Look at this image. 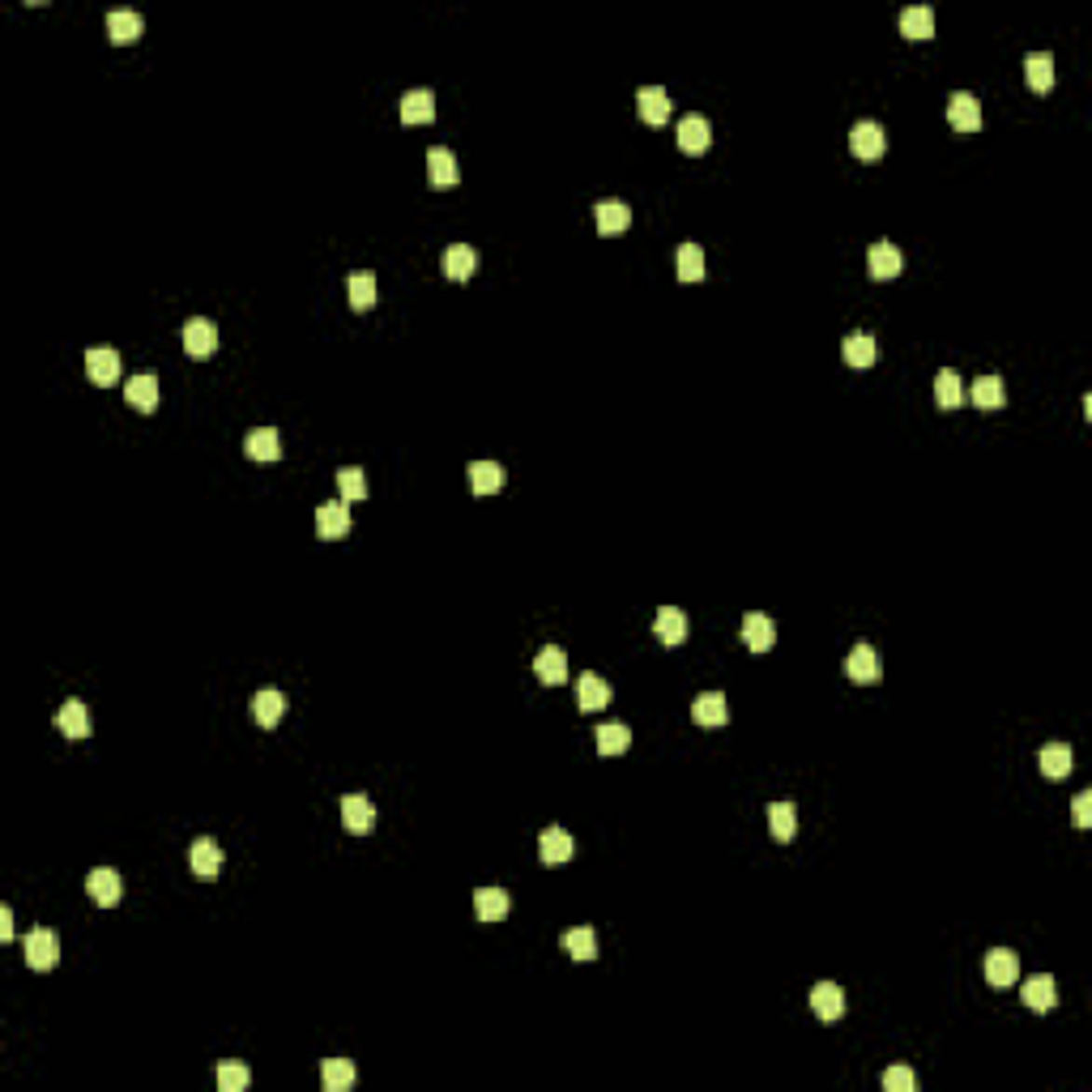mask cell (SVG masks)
Returning <instances> with one entry per match:
<instances>
[{"label": "cell", "instance_id": "34", "mask_svg": "<svg viewBox=\"0 0 1092 1092\" xmlns=\"http://www.w3.org/2000/svg\"><path fill=\"white\" fill-rule=\"evenodd\" d=\"M1024 73H1029V86L1037 94L1054 90V56L1050 51H1032V56H1024Z\"/></svg>", "mask_w": 1092, "mask_h": 1092}, {"label": "cell", "instance_id": "14", "mask_svg": "<svg viewBox=\"0 0 1092 1092\" xmlns=\"http://www.w3.org/2000/svg\"><path fill=\"white\" fill-rule=\"evenodd\" d=\"M636 112L645 124H666L670 120V99L662 86H640L636 90Z\"/></svg>", "mask_w": 1092, "mask_h": 1092}, {"label": "cell", "instance_id": "33", "mask_svg": "<svg viewBox=\"0 0 1092 1092\" xmlns=\"http://www.w3.org/2000/svg\"><path fill=\"white\" fill-rule=\"evenodd\" d=\"M594 213H597V231L602 235H619V231H627V223H632V210H627L623 201H597L594 205Z\"/></svg>", "mask_w": 1092, "mask_h": 1092}, {"label": "cell", "instance_id": "22", "mask_svg": "<svg viewBox=\"0 0 1092 1092\" xmlns=\"http://www.w3.org/2000/svg\"><path fill=\"white\" fill-rule=\"evenodd\" d=\"M577 704L585 708V713H597V708H607V704H610V688L602 683V675L585 670V675L577 678Z\"/></svg>", "mask_w": 1092, "mask_h": 1092}, {"label": "cell", "instance_id": "7", "mask_svg": "<svg viewBox=\"0 0 1092 1092\" xmlns=\"http://www.w3.org/2000/svg\"><path fill=\"white\" fill-rule=\"evenodd\" d=\"M316 534L321 538H346L350 534V504L346 499H329L316 508Z\"/></svg>", "mask_w": 1092, "mask_h": 1092}, {"label": "cell", "instance_id": "1", "mask_svg": "<svg viewBox=\"0 0 1092 1092\" xmlns=\"http://www.w3.org/2000/svg\"><path fill=\"white\" fill-rule=\"evenodd\" d=\"M850 150H853V158L875 162L888 150V137H883V129L875 120H862V124H853V132H850Z\"/></svg>", "mask_w": 1092, "mask_h": 1092}, {"label": "cell", "instance_id": "8", "mask_svg": "<svg viewBox=\"0 0 1092 1092\" xmlns=\"http://www.w3.org/2000/svg\"><path fill=\"white\" fill-rule=\"evenodd\" d=\"M845 675H850V683H880V675H883L880 653L870 645H853V653L845 658Z\"/></svg>", "mask_w": 1092, "mask_h": 1092}, {"label": "cell", "instance_id": "26", "mask_svg": "<svg viewBox=\"0 0 1092 1092\" xmlns=\"http://www.w3.org/2000/svg\"><path fill=\"white\" fill-rule=\"evenodd\" d=\"M243 453L253 457V461H278V457H282V440H278L273 427H256V431H248V440H243Z\"/></svg>", "mask_w": 1092, "mask_h": 1092}, {"label": "cell", "instance_id": "18", "mask_svg": "<svg viewBox=\"0 0 1092 1092\" xmlns=\"http://www.w3.org/2000/svg\"><path fill=\"white\" fill-rule=\"evenodd\" d=\"M772 640H777V627H772L769 615H743V645L751 653H769Z\"/></svg>", "mask_w": 1092, "mask_h": 1092}, {"label": "cell", "instance_id": "16", "mask_svg": "<svg viewBox=\"0 0 1092 1092\" xmlns=\"http://www.w3.org/2000/svg\"><path fill=\"white\" fill-rule=\"evenodd\" d=\"M86 892H90L94 905H102V909H107V905H116V900H120V875H116L112 867L90 870V875H86Z\"/></svg>", "mask_w": 1092, "mask_h": 1092}, {"label": "cell", "instance_id": "24", "mask_svg": "<svg viewBox=\"0 0 1092 1092\" xmlns=\"http://www.w3.org/2000/svg\"><path fill=\"white\" fill-rule=\"evenodd\" d=\"M653 632H658L662 645H683L688 640V615L678 607H662L658 619H653Z\"/></svg>", "mask_w": 1092, "mask_h": 1092}, {"label": "cell", "instance_id": "49", "mask_svg": "<svg viewBox=\"0 0 1092 1092\" xmlns=\"http://www.w3.org/2000/svg\"><path fill=\"white\" fill-rule=\"evenodd\" d=\"M1072 815H1075V819H1072L1075 828H1088V824H1092V794H1088V789H1084V794H1075Z\"/></svg>", "mask_w": 1092, "mask_h": 1092}, {"label": "cell", "instance_id": "48", "mask_svg": "<svg viewBox=\"0 0 1092 1092\" xmlns=\"http://www.w3.org/2000/svg\"><path fill=\"white\" fill-rule=\"evenodd\" d=\"M913 1084L918 1080H913L909 1067H888L883 1072V1092H913Z\"/></svg>", "mask_w": 1092, "mask_h": 1092}, {"label": "cell", "instance_id": "3", "mask_svg": "<svg viewBox=\"0 0 1092 1092\" xmlns=\"http://www.w3.org/2000/svg\"><path fill=\"white\" fill-rule=\"evenodd\" d=\"M900 265H905V256H900V248L896 243H888V239H880V243H870V253H867V269H870V278L875 282H892L900 273Z\"/></svg>", "mask_w": 1092, "mask_h": 1092}, {"label": "cell", "instance_id": "42", "mask_svg": "<svg viewBox=\"0 0 1092 1092\" xmlns=\"http://www.w3.org/2000/svg\"><path fill=\"white\" fill-rule=\"evenodd\" d=\"M675 265H678V282H700L704 278V248L700 243H683Z\"/></svg>", "mask_w": 1092, "mask_h": 1092}, {"label": "cell", "instance_id": "4", "mask_svg": "<svg viewBox=\"0 0 1092 1092\" xmlns=\"http://www.w3.org/2000/svg\"><path fill=\"white\" fill-rule=\"evenodd\" d=\"M184 350L193 354V359H210V354L218 350V324L205 321V316L188 321L184 324Z\"/></svg>", "mask_w": 1092, "mask_h": 1092}, {"label": "cell", "instance_id": "17", "mask_svg": "<svg viewBox=\"0 0 1092 1092\" xmlns=\"http://www.w3.org/2000/svg\"><path fill=\"white\" fill-rule=\"evenodd\" d=\"M708 142H713V129H708L704 116H683V124H678V150L683 154H704Z\"/></svg>", "mask_w": 1092, "mask_h": 1092}, {"label": "cell", "instance_id": "30", "mask_svg": "<svg viewBox=\"0 0 1092 1092\" xmlns=\"http://www.w3.org/2000/svg\"><path fill=\"white\" fill-rule=\"evenodd\" d=\"M56 726H61V734H69V739H86V734H90L86 704H81V700H64V704L56 708Z\"/></svg>", "mask_w": 1092, "mask_h": 1092}, {"label": "cell", "instance_id": "15", "mask_svg": "<svg viewBox=\"0 0 1092 1092\" xmlns=\"http://www.w3.org/2000/svg\"><path fill=\"white\" fill-rule=\"evenodd\" d=\"M577 853V845H572V837H567L564 828H546L542 837H538V858L546 862V867H559V862H567Z\"/></svg>", "mask_w": 1092, "mask_h": 1092}, {"label": "cell", "instance_id": "32", "mask_svg": "<svg viewBox=\"0 0 1092 1092\" xmlns=\"http://www.w3.org/2000/svg\"><path fill=\"white\" fill-rule=\"evenodd\" d=\"M466 474H470L474 496H496L499 486H504V466H499V461H474Z\"/></svg>", "mask_w": 1092, "mask_h": 1092}, {"label": "cell", "instance_id": "44", "mask_svg": "<svg viewBox=\"0 0 1092 1092\" xmlns=\"http://www.w3.org/2000/svg\"><path fill=\"white\" fill-rule=\"evenodd\" d=\"M627 747H632V730L627 726H615V721L597 726V751L602 756H623Z\"/></svg>", "mask_w": 1092, "mask_h": 1092}, {"label": "cell", "instance_id": "6", "mask_svg": "<svg viewBox=\"0 0 1092 1092\" xmlns=\"http://www.w3.org/2000/svg\"><path fill=\"white\" fill-rule=\"evenodd\" d=\"M342 824L346 832H354V837H363V832L375 828V807L367 794H346L342 799Z\"/></svg>", "mask_w": 1092, "mask_h": 1092}, {"label": "cell", "instance_id": "21", "mask_svg": "<svg viewBox=\"0 0 1092 1092\" xmlns=\"http://www.w3.org/2000/svg\"><path fill=\"white\" fill-rule=\"evenodd\" d=\"M142 31H145V21H142V13H132V9H112L107 13V34H112V43H137L142 39Z\"/></svg>", "mask_w": 1092, "mask_h": 1092}, {"label": "cell", "instance_id": "36", "mask_svg": "<svg viewBox=\"0 0 1092 1092\" xmlns=\"http://www.w3.org/2000/svg\"><path fill=\"white\" fill-rule=\"evenodd\" d=\"M474 269H478V253L470 248V243H453V248L444 253V273L453 278V282H466Z\"/></svg>", "mask_w": 1092, "mask_h": 1092}, {"label": "cell", "instance_id": "40", "mask_svg": "<svg viewBox=\"0 0 1092 1092\" xmlns=\"http://www.w3.org/2000/svg\"><path fill=\"white\" fill-rule=\"evenodd\" d=\"M1042 772L1050 781H1062L1072 772V747L1067 743H1045L1042 747Z\"/></svg>", "mask_w": 1092, "mask_h": 1092}, {"label": "cell", "instance_id": "19", "mask_svg": "<svg viewBox=\"0 0 1092 1092\" xmlns=\"http://www.w3.org/2000/svg\"><path fill=\"white\" fill-rule=\"evenodd\" d=\"M534 675L542 678L546 688H559L567 678V658H564V648H555V645H546V648H538V658H534Z\"/></svg>", "mask_w": 1092, "mask_h": 1092}, {"label": "cell", "instance_id": "13", "mask_svg": "<svg viewBox=\"0 0 1092 1092\" xmlns=\"http://www.w3.org/2000/svg\"><path fill=\"white\" fill-rule=\"evenodd\" d=\"M188 862H193V875H197V880H213V875L223 870V850H218L210 837H197L193 850H188Z\"/></svg>", "mask_w": 1092, "mask_h": 1092}, {"label": "cell", "instance_id": "50", "mask_svg": "<svg viewBox=\"0 0 1092 1092\" xmlns=\"http://www.w3.org/2000/svg\"><path fill=\"white\" fill-rule=\"evenodd\" d=\"M0 939H5V943L13 939V918H9V909H0Z\"/></svg>", "mask_w": 1092, "mask_h": 1092}, {"label": "cell", "instance_id": "10", "mask_svg": "<svg viewBox=\"0 0 1092 1092\" xmlns=\"http://www.w3.org/2000/svg\"><path fill=\"white\" fill-rule=\"evenodd\" d=\"M811 1012H815L819 1020H840V1012H845V990H840L837 981L811 986Z\"/></svg>", "mask_w": 1092, "mask_h": 1092}, {"label": "cell", "instance_id": "41", "mask_svg": "<svg viewBox=\"0 0 1092 1092\" xmlns=\"http://www.w3.org/2000/svg\"><path fill=\"white\" fill-rule=\"evenodd\" d=\"M564 948L572 951V961H597L594 926H572V931H564Z\"/></svg>", "mask_w": 1092, "mask_h": 1092}, {"label": "cell", "instance_id": "2", "mask_svg": "<svg viewBox=\"0 0 1092 1092\" xmlns=\"http://www.w3.org/2000/svg\"><path fill=\"white\" fill-rule=\"evenodd\" d=\"M21 948H26V964H31V969H39V973H48L51 964L61 961V939H56L51 931H43V926L26 935V943H21Z\"/></svg>", "mask_w": 1092, "mask_h": 1092}, {"label": "cell", "instance_id": "23", "mask_svg": "<svg viewBox=\"0 0 1092 1092\" xmlns=\"http://www.w3.org/2000/svg\"><path fill=\"white\" fill-rule=\"evenodd\" d=\"M969 397H973V405L977 410H1003V402H1007V389H1003V375H977L973 380V389H969Z\"/></svg>", "mask_w": 1092, "mask_h": 1092}, {"label": "cell", "instance_id": "46", "mask_svg": "<svg viewBox=\"0 0 1092 1092\" xmlns=\"http://www.w3.org/2000/svg\"><path fill=\"white\" fill-rule=\"evenodd\" d=\"M337 491H342V499H346V504H350V499H367L363 470H359V466H346V470H337Z\"/></svg>", "mask_w": 1092, "mask_h": 1092}, {"label": "cell", "instance_id": "47", "mask_svg": "<svg viewBox=\"0 0 1092 1092\" xmlns=\"http://www.w3.org/2000/svg\"><path fill=\"white\" fill-rule=\"evenodd\" d=\"M248 1080H253V1072H248L243 1062H223V1067H218V1088L223 1092H243Z\"/></svg>", "mask_w": 1092, "mask_h": 1092}, {"label": "cell", "instance_id": "12", "mask_svg": "<svg viewBox=\"0 0 1092 1092\" xmlns=\"http://www.w3.org/2000/svg\"><path fill=\"white\" fill-rule=\"evenodd\" d=\"M124 397H129L132 410L150 415L154 405H158V375H154V372H137L129 385H124Z\"/></svg>", "mask_w": 1092, "mask_h": 1092}, {"label": "cell", "instance_id": "31", "mask_svg": "<svg viewBox=\"0 0 1092 1092\" xmlns=\"http://www.w3.org/2000/svg\"><path fill=\"white\" fill-rule=\"evenodd\" d=\"M282 713H286V696L282 691H256L253 696V717H256V726H265V730H273L278 721H282Z\"/></svg>", "mask_w": 1092, "mask_h": 1092}, {"label": "cell", "instance_id": "5", "mask_svg": "<svg viewBox=\"0 0 1092 1092\" xmlns=\"http://www.w3.org/2000/svg\"><path fill=\"white\" fill-rule=\"evenodd\" d=\"M948 124L956 132H977L981 129V102L969 90H956L948 99Z\"/></svg>", "mask_w": 1092, "mask_h": 1092}, {"label": "cell", "instance_id": "9", "mask_svg": "<svg viewBox=\"0 0 1092 1092\" xmlns=\"http://www.w3.org/2000/svg\"><path fill=\"white\" fill-rule=\"evenodd\" d=\"M986 977H990V986H999V990L1016 986V977H1020V956L1007 948H994L990 956H986Z\"/></svg>", "mask_w": 1092, "mask_h": 1092}, {"label": "cell", "instance_id": "20", "mask_svg": "<svg viewBox=\"0 0 1092 1092\" xmlns=\"http://www.w3.org/2000/svg\"><path fill=\"white\" fill-rule=\"evenodd\" d=\"M1054 1003H1058V986H1054L1050 973H1037V977L1024 981V1007L1029 1012H1050Z\"/></svg>", "mask_w": 1092, "mask_h": 1092}, {"label": "cell", "instance_id": "39", "mask_svg": "<svg viewBox=\"0 0 1092 1092\" xmlns=\"http://www.w3.org/2000/svg\"><path fill=\"white\" fill-rule=\"evenodd\" d=\"M321 1084H324V1092H346L354 1084V1062L350 1058H324Z\"/></svg>", "mask_w": 1092, "mask_h": 1092}, {"label": "cell", "instance_id": "43", "mask_svg": "<svg viewBox=\"0 0 1092 1092\" xmlns=\"http://www.w3.org/2000/svg\"><path fill=\"white\" fill-rule=\"evenodd\" d=\"M840 354H845V363L850 367H870L875 363V337L870 334H850L845 342H840Z\"/></svg>", "mask_w": 1092, "mask_h": 1092}, {"label": "cell", "instance_id": "45", "mask_svg": "<svg viewBox=\"0 0 1092 1092\" xmlns=\"http://www.w3.org/2000/svg\"><path fill=\"white\" fill-rule=\"evenodd\" d=\"M346 291H350L354 312H367V307L375 304V273H363V269L350 273V286H346Z\"/></svg>", "mask_w": 1092, "mask_h": 1092}, {"label": "cell", "instance_id": "27", "mask_svg": "<svg viewBox=\"0 0 1092 1092\" xmlns=\"http://www.w3.org/2000/svg\"><path fill=\"white\" fill-rule=\"evenodd\" d=\"M435 120V94L431 90H405L402 94V124H431Z\"/></svg>", "mask_w": 1092, "mask_h": 1092}, {"label": "cell", "instance_id": "35", "mask_svg": "<svg viewBox=\"0 0 1092 1092\" xmlns=\"http://www.w3.org/2000/svg\"><path fill=\"white\" fill-rule=\"evenodd\" d=\"M900 34H905V39H931L935 13L926 9V5H909V9L900 13Z\"/></svg>", "mask_w": 1092, "mask_h": 1092}, {"label": "cell", "instance_id": "29", "mask_svg": "<svg viewBox=\"0 0 1092 1092\" xmlns=\"http://www.w3.org/2000/svg\"><path fill=\"white\" fill-rule=\"evenodd\" d=\"M508 909H512V900H508L504 888H478L474 892L478 921H499V918H508Z\"/></svg>", "mask_w": 1092, "mask_h": 1092}, {"label": "cell", "instance_id": "25", "mask_svg": "<svg viewBox=\"0 0 1092 1092\" xmlns=\"http://www.w3.org/2000/svg\"><path fill=\"white\" fill-rule=\"evenodd\" d=\"M691 717H696V726H704V730H721L726 726V696L721 691H704V696L691 704Z\"/></svg>", "mask_w": 1092, "mask_h": 1092}, {"label": "cell", "instance_id": "38", "mask_svg": "<svg viewBox=\"0 0 1092 1092\" xmlns=\"http://www.w3.org/2000/svg\"><path fill=\"white\" fill-rule=\"evenodd\" d=\"M769 828L772 837L785 845V840H794V832H799V811H794V802H772L769 807Z\"/></svg>", "mask_w": 1092, "mask_h": 1092}, {"label": "cell", "instance_id": "11", "mask_svg": "<svg viewBox=\"0 0 1092 1092\" xmlns=\"http://www.w3.org/2000/svg\"><path fill=\"white\" fill-rule=\"evenodd\" d=\"M86 375H90L94 385H116L120 380V354L116 350H102V346H94V350H86Z\"/></svg>", "mask_w": 1092, "mask_h": 1092}, {"label": "cell", "instance_id": "28", "mask_svg": "<svg viewBox=\"0 0 1092 1092\" xmlns=\"http://www.w3.org/2000/svg\"><path fill=\"white\" fill-rule=\"evenodd\" d=\"M427 180H431L435 188H453V184L461 180V171H457V158L444 150V145H435V150L427 154Z\"/></svg>", "mask_w": 1092, "mask_h": 1092}, {"label": "cell", "instance_id": "37", "mask_svg": "<svg viewBox=\"0 0 1092 1092\" xmlns=\"http://www.w3.org/2000/svg\"><path fill=\"white\" fill-rule=\"evenodd\" d=\"M935 402H939V410H956V405L964 402V385H961V375H956V367H943V372L935 375Z\"/></svg>", "mask_w": 1092, "mask_h": 1092}]
</instances>
